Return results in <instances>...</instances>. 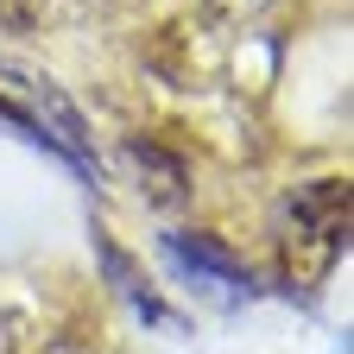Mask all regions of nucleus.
Returning <instances> with one entry per match:
<instances>
[{"mask_svg": "<svg viewBox=\"0 0 354 354\" xmlns=\"http://www.w3.org/2000/svg\"><path fill=\"white\" fill-rule=\"evenodd\" d=\"M76 7H88V0H0V13L13 26H51V19L76 13Z\"/></svg>", "mask_w": 354, "mask_h": 354, "instance_id": "nucleus-4", "label": "nucleus"}, {"mask_svg": "<svg viewBox=\"0 0 354 354\" xmlns=\"http://www.w3.org/2000/svg\"><path fill=\"white\" fill-rule=\"evenodd\" d=\"M133 165H140V171H152L146 184H152V196H158V203H184V196H190L184 158H171V152H158V146H140V140H133Z\"/></svg>", "mask_w": 354, "mask_h": 354, "instance_id": "nucleus-3", "label": "nucleus"}, {"mask_svg": "<svg viewBox=\"0 0 354 354\" xmlns=\"http://www.w3.org/2000/svg\"><path fill=\"white\" fill-rule=\"evenodd\" d=\"M165 253L184 266L196 285H215V291H228V297H247L253 291V272L221 241H209V234H165Z\"/></svg>", "mask_w": 354, "mask_h": 354, "instance_id": "nucleus-2", "label": "nucleus"}, {"mask_svg": "<svg viewBox=\"0 0 354 354\" xmlns=\"http://www.w3.org/2000/svg\"><path fill=\"white\" fill-rule=\"evenodd\" d=\"M285 228L310 247L335 253L348 241V177H317V184H304L285 196Z\"/></svg>", "mask_w": 354, "mask_h": 354, "instance_id": "nucleus-1", "label": "nucleus"}]
</instances>
